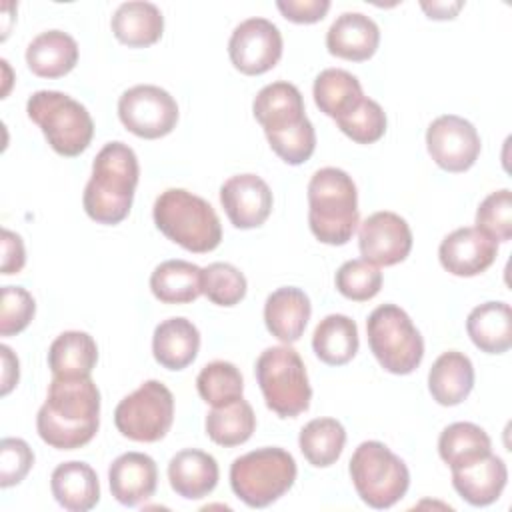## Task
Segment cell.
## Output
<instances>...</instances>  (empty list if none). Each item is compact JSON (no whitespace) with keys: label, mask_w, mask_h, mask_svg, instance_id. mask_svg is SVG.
<instances>
[{"label":"cell","mask_w":512,"mask_h":512,"mask_svg":"<svg viewBox=\"0 0 512 512\" xmlns=\"http://www.w3.org/2000/svg\"><path fill=\"white\" fill-rule=\"evenodd\" d=\"M100 426V390L90 376L52 378L36 416L38 436L56 450L86 446Z\"/></svg>","instance_id":"cell-1"},{"label":"cell","mask_w":512,"mask_h":512,"mask_svg":"<svg viewBox=\"0 0 512 512\" xmlns=\"http://www.w3.org/2000/svg\"><path fill=\"white\" fill-rule=\"evenodd\" d=\"M140 166L134 150L124 142H108L96 154L92 176L84 188L82 204L98 224H120L132 208Z\"/></svg>","instance_id":"cell-2"},{"label":"cell","mask_w":512,"mask_h":512,"mask_svg":"<svg viewBox=\"0 0 512 512\" xmlns=\"http://www.w3.org/2000/svg\"><path fill=\"white\" fill-rule=\"evenodd\" d=\"M308 224L316 240L346 244L358 226V192L352 176L340 168H320L308 182Z\"/></svg>","instance_id":"cell-3"},{"label":"cell","mask_w":512,"mask_h":512,"mask_svg":"<svg viewBox=\"0 0 512 512\" xmlns=\"http://www.w3.org/2000/svg\"><path fill=\"white\" fill-rule=\"evenodd\" d=\"M152 216L156 228L188 252H210L222 240V226L214 208L184 188L164 190L154 202Z\"/></svg>","instance_id":"cell-4"},{"label":"cell","mask_w":512,"mask_h":512,"mask_svg":"<svg viewBox=\"0 0 512 512\" xmlns=\"http://www.w3.org/2000/svg\"><path fill=\"white\" fill-rule=\"evenodd\" d=\"M28 118L40 126L50 148L66 158L82 154L94 136V122L84 104L58 90H38L26 102Z\"/></svg>","instance_id":"cell-5"},{"label":"cell","mask_w":512,"mask_h":512,"mask_svg":"<svg viewBox=\"0 0 512 512\" xmlns=\"http://www.w3.org/2000/svg\"><path fill=\"white\" fill-rule=\"evenodd\" d=\"M296 460L284 448L268 446L238 456L230 466L232 492L250 508H266L284 496L294 480Z\"/></svg>","instance_id":"cell-6"},{"label":"cell","mask_w":512,"mask_h":512,"mask_svg":"<svg viewBox=\"0 0 512 512\" xmlns=\"http://www.w3.org/2000/svg\"><path fill=\"white\" fill-rule=\"evenodd\" d=\"M254 374L266 406L280 418H296L308 410L312 388L306 366L290 344L266 348L256 360Z\"/></svg>","instance_id":"cell-7"},{"label":"cell","mask_w":512,"mask_h":512,"mask_svg":"<svg viewBox=\"0 0 512 512\" xmlns=\"http://www.w3.org/2000/svg\"><path fill=\"white\" fill-rule=\"evenodd\" d=\"M348 470L360 500L376 510L394 506L410 486L404 460L378 440L362 442L354 450Z\"/></svg>","instance_id":"cell-8"},{"label":"cell","mask_w":512,"mask_h":512,"mask_svg":"<svg viewBox=\"0 0 512 512\" xmlns=\"http://www.w3.org/2000/svg\"><path fill=\"white\" fill-rule=\"evenodd\" d=\"M368 346L390 374H410L424 358V340L410 316L396 304H382L366 320Z\"/></svg>","instance_id":"cell-9"},{"label":"cell","mask_w":512,"mask_h":512,"mask_svg":"<svg viewBox=\"0 0 512 512\" xmlns=\"http://www.w3.org/2000/svg\"><path fill=\"white\" fill-rule=\"evenodd\" d=\"M174 422V396L160 380H146L122 398L114 410V424L134 442L162 440Z\"/></svg>","instance_id":"cell-10"},{"label":"cell","mask_w":512,"mask_h":512,"mask_svg":"<svg viewBox=\"0 0 512 512\" xmlns=\"http://www.w3.org/2000/svg\"><path fill=\"white\" fill-rule=\"evenodd\" d=\"M118 116L128 132L138 138L156 140L170 134L178 122V104L160 86L138 84L122 92Z\"/></svg>","instance_id":"cell-11"},{"label":"cell","mask_w":512,"mask_h":512,"mask_svg":"<svg viewBox=\"0 0 512 512\" xmlns=\"http://www.w3.org/2000/svg\"><path fill=\"white\" fill-rule=\"evenodd\" d=\"M228 54L234 68L242 74H264L282 58V34L266 18H248L234 28L228 40Z\"/></svg>","instance_id":"cell-12"},{"label":"cell","mask_w":512,"mask_h":512,"mask_svg":"<svg viewBox=\"0 0 512 512\" xmlns=\"http://www.w3.org/2000/svg\"><path fill=\"white\" fill-rule=\"evenodd\" d=\"M480 136L472 122L456 114H444L430 122L426 148L432 160L446 172H466L480 154Z\"/></svg>","instance_id":"cell-13"},{"label":"cell","mask_w":512,"mask_h":512,"mask_svg":"<svg viewBox=\"0 0 512 512\" xmlns=\"http://www.w3.org/2000/svg\"><path fill=\"white\" fill-rule=\"evenodd\" d=\"M358 248L364 260L376 266H394L412 250V230L396 212H374L358 230Z\"/></svg>","instance_id":"cell-14"},{"label":"cell","mask_w":512,"mask_h":512,"mask_svg":"<svg viewBox=\"0 0 512 512\" xmlns=\"http://www.w3.org/2000/svg\"><path fill=\"white\" fill-rule=\"evenodd\" d=\"M272 190L256 174H236L220 186V204L240 230L262 226L272 212Z\"/></svg>","instance_id":"cell-15"},{"label":"cell","mask_w":512,"mask_h":512,"mask_svg":"<svg viewBox=\"0 0 512 512\" xmlns=\"http://www.w3.org/2000/svg\"><path fill=\"white\" fill-rule=\"evenodd\" d=\"M498 254V242L474 226L450 232L438 248L440 264L446 272L462 278L478 276L488 270Z\"/></svg>","instance_id":"cell-16"},{"label":"cell","mask_w":512,"mask_h":512,"mask_svg":"<svg viewBox=\"0 0 512 512\" xmlns=\"http://www.w3.org/2000/svg\"><path fill=\"white\" fill-rule=\"evenodd\" d=\"M112 496L124 506H138L154 496L158 486L156 462L142 452L120 454L108 468Z\"/></svg>","instance_id":"cell-17"},{"label":"cell","mask_w":512,"mask_h":512,"mask_svg":"<svg viewBox=\"0 0 512 512\" xmlns=\"http://www.w3.org/2000/svg\"><path fill=\"white\" fill-rule=\"evenodd\" d=\"M380 44L378 24L362 12L340 14L326 32V48L332 56L364 62L372 58Z\"/></svg>","instance_id":"cell-18"},{"label":"cell","mask_w":512,"mask_h":512,"mask_svg":"<svg viewBox=\"0 0 512 512\" xmlns=\"http://www.w3.org/2000/svg\"><path fill=\"white\" fill-rule=\"evenodd\" d=\"M508 470L502 458L492 452L452 470L454 490L472 506H490L506 488Z\"/></svg>","instance_id":"cell-19"},{"label":"cell","mask_w":512,"mask_h":512,"mask_svg":"<svg viewBox=\"0 0 512 512\" xmlns=\"http://www.w3.org/2000/svg\"><path fill=\"white\" fill-rule=\"evenodd\" d=\"M312 306L304 290L282 286L274 290L264 304V322L268 332L284 344L300 340L310 320Z\"/></svg>","instance_id":"cell-20"},{"label":"cell","mask_w":512,"mask_h":512,"mask_svg":"<svg viewBox=\"0 0 512 512\" xmlns=\"http://www.w3.org/2000/svg\"><path fill=\"white\" fill-rule=\"evenodd\" d=\"M218 462L212 454L186 448L176 452L168 462V480L172 490L186 500L208 496L218 484Z\"/></svg>","instance_id":"cell-21"},{"label":"cell","mask_w":512,"mask_h":512,"mask_svg":"<svg viewBox=\"0 0 512 512\" xmlns=\"http://www.w3.org/2000/svg\"><path fill=\"white\" fill-rule=\"evenodd\" d=\"M254 118L264 128V134L282 132L304 118V100L300 90L290 82H272L264 86L252 102Z\"/></svg>","instance_id":"cell-22"},{"label":"cell","mask_w":512,"mask_h":512,"mask_svg":"<svg viewBox=\"0 0 512 512\" xmlns=\"http://www.w3.org/2000/svg\"><path fill=\"white\" fill-rule=\"evenodd\" d=\"M50 490L56 502L70 512H88L100 500V482L94 468L80 460L62 462L50 476Z\"/></svg>","instance_id":"cell-23"},{"label":"cell","mask_w":512,"mask_h":512,"mask_svg":"<svg viewBox=\"0 0 512 512\" xmlns=\"http://www.w3.org/2000/svg\"><path fill=\"white\" fill-rule=\"evenodd\" d=\"M198 350H200V332L190 320L176 316V318L162 320L154 328L152 354L162 368L184 370L196 360Z\"/></svg>","instance_id":"cell-24"},{"label":"cell","mask_w":512,"mask_h":512,"mask_svg":"<svg viewBox=\"0 0 512 512\" xmlns=\"http://www.w3.org/2000/svg\"><path fill=\"white\" fill-rule=\"evenodd\" d=\"M474 388V366L458 350L440 354L428 372V390L440 406H456L468 398Z\"/></svg>","instance_id":"cell-25"},{"label":"cell","mask_w":512,"mask_h":512,"mask_svg":"<svg viewBox=\"0 0 512 512\" xmlns=\"http://www.w3.org/2000/svg\"><path fill=\"white\" fill-rule=\"evenodd\" d=\"M110 26L118 42L128 48H146L162 38L164 16L156 4L134 0L116 8Z\"/></svg>","instance_id":"cell-26"},{"label":"cell","mask_w":512,"mask_h":512,"mask_svg":"<svg viewBox=\"0 0 512 512\" xmlns=\"http://www.w3.org/2000/svg\"><path fill=\"white\" fill-rule=\"evenodd\" d=\"M76 62L78 44L62 30L42 32L26 48V64L40 78L66 76Z\"/></svg>","instance_id":"cell-27"},{"label":"cell","mask_w":512,"mask_h":512,"mask_svg":"<svg viewBox=\"0 0 512 512\" xmlns=\"http://www.w3.org/2000/svg\"><path fill=\"white\" fill-rule=\"evenodd\" d=\"M466 332L486 354H504L512 346V310L506 302H484L466 318Z\"/></svg>","instance_id":"cell-28"},{"label":"cell","mask_w":512,"mask_h":512,"mask_svg":"<svg viewBox=\"0 0 512 512\" xmlns=\"http://www.w3.org/2000/svg\"><path fill=\"white\" fill-rule=\"evenodd\" d=\"M98 360V346L88 332L68 330L56 336L48 350V368L54 378L90 376Z\"/></svg>","instance_id":"cell-29"},{"label":"cell","mask_w":512,"mask_h":512,"mask_svg":"<svg viewBox=\"0 0 512 512\" xmlns=\"http://www.w3.org/2000/svg\"><path fill=\"white\" fill-rule=\"evenodd\" d=\"M150 290L162 304H188L202 294V268L186 260H166L150 276Z\"/></svg>","instance_id":"cell-30"},{"label":"cell","mask_w":512,"mask_h":512,"mask_svg":"<svg viewBox=\"0 0 512 512\" xmlns=\"http://www.w3.org/2000/svg\"><path fill=\"white\" fill-rule=\"evenodd\" d=\"M358 326L344 314H328L312 334L314 354L328 366H342L358 352Z\"/></svg>","instance_id":"cell-31"},{"label":"cell","mask_w":512,"mask_h":512,"mask_svg":"<svg viewBox=\"0 0 512 512\" xmlns=\"http://www.w3.org/2000/svg\"><path fill=\"white\" fill-rule=\"evenodd\" d=\"M314 102L330 118H340L350 112L362 98V86L354 74L342 68H326L314 80Z\"/></svg>","instance_id":"cell-32"},{"label":"cell","mask_w":512,"mask_h":512,"mask_svg":"<svg viewBox=\"0 0 512 512\" xmlns=\"http://www.w3.org/2000/svg\"><path fill=\"white\" fill-rule=\"evenodd\" d=\"M256 428L252 406L240 396L224 406H216L206 416L208 438L224 448L244 444Z\"/></svg>","instance_id":"cell-33"},{"label":"cell","mask_w":512,"mask_h":512,"mask_svg":"<svg viewBox=\"0 0 512 512\" xmlns=\"http://www.w3.org/2000/svg\"><path fill=\"white\" fill-rule=\"evenodd\" d=\"M490 448V436L472 422H454L446 426L438 438V454L450 470L490 454Z\"/></svg>","instance_id":"cell-34"},{"label":"cell","mask_w":512,"mask_h":512,"mask_svg":"<svg viewBox=\"0 0 512 512\" xmlns=\"http://www.w3.org/2000/svg\"><path fill=\"white\" fill-rule=\"evenodd\" d=\"M298 444L312 466L328 468L344 450L346 430L336 418H314L300 430Z\"/></svg>","instance_id":"cell-35"},{"label":"cell","mask_w":512,"mask_h":512,"mask_svg":"<svg viewBox=\"0 0 512 512\" xmlns=\"http://www.w3.org/2000/svg\"><path fill=\"white\" fill-rule=\"evenodd\" d=\"M196 388L200 398L216 408L242 396L244 378L232 362L214 360L200 370L196 378Z\"/></svg>","instance_id":"cell-36"},{"label":"cell","mask_w":512,"mask_h":512,"mask_svg":"<svg viewBox=\"0 0 512 512\" xmlns=\"http://www.w3.org/2000/svg\"><path fill=\"white\" fill-rule=\"evenodd\" d=\"M246 276L228 262H212L202 268V294L218 306H236L246 296Z\"/></svg>","instance_id":"cell-37"},{"label":"cell","mask_w":512,"mask_h":512,"mask_svg":"<svg viewBox=\"0 0 512 512\" xmlns=\"http://www.w3.org/2000/svg\"><path fill=\"white\" fill-rule=\"evenodd\" d=\"M338 128L358 144H374L386 132V114L372 98H362L350 112L336 118Z\"/></svg>","instance_id":"cell-38"},{"label":"cell","mask_w":512,"mask_h":512,"mask_svg":"<svg viewBox=\"0 0 512 512\" xmlns=\"http://www.w3.org/2000/svg\"><path fill=\"white\" fill-rule=\"evenodd\" d=\"M336 290L354 302H366L374 298L382 288V272L376 264L356 258L344 262L336 272Z\"/></svg>","instance_id":"cell-39"},{"label":"cell","mask_w":512,"mask_h":512,"mask_svg":"<svg viewBox=\"0 0 512 512\" xmlns=\"http://www.w3.org/2000/svg\"><path fill=\"white\" fill-rule=\"evenodd\" d=\"M494 242L512 238V192L508 188L488 194L476 210V226Z\"/></svg>","instance_id":"cell-40"},{"label":"cell","mask_w":512,"mask_h":512,"mask_svg":"<svg viewBox=\"0 0 512 512\" xmlns=\"http://www.w3.org/2000/svg\"><path fill=\"white\" fill-rule=\"evenodd\" d=\"M266 138L270 148L276 152V156L292 166L306 162L316 148V132L308 118H304L300 124L288 130L270 132L266 134Z\"/></svg>","instance_id":"cell-41"},{"label":"cell","mask_w":512,"mask_h":512,"mask_svg":"<svg viewBox=\"0 0 512 512\" xmlns=\"http://www.w3.org/2000/svg\"><path fill=\"white\" fill-rule=\"evenodd\" d=\"M0 298V336L20 334L36 314L32 294L22 286H2Z\"/></svg>","instance_id":"cell-42"},{"label":"cell","mask_w":512,"mask_h":512,"mask_svg":"<svg viewBox=\"0 0 512 512\" xmlns=\"http://www.w3.org/2000/svg\"><path fill=\"white\" fill-rule=\"evenodd\" d=\"M34 464V452L22 438H2L0 442V486L20 484Z\"/></svg>","instance_id":"cell-43"},{"label":"cell","mask_w":512,"mask_h":512,"mask_svg":"<svg viewBox=\"0 0 512 512\" xmlns=\"http://www.w3.org/2000/svg\"><path fill=\"white\" fill-rule=\"evenodd\" d=\"M276 8L282 16L296 24H314L330 10L328 0H278Z\"/></svg>","instance_id":"cell-44"},{"label":"cell","mask_w":512,"mask_h":512,"mask_svg":"<svg viewBox=\"0 0 512 512\" xmlns=\"http://www.w3.org/2000/svg\"><path fill=\"white\" fill-rule=\"evenodd\" d=\"M26 264V252H24V242L22 238L4 228L2 230V274L12 276L18 274Z\"/></svg>","instance_id":"cell-45"},{"label":"cell","mask_w":512,"mask_h":512,"mask_svg":"<svg viewBox=\"0 0 512 512\" xmlns=\"http://www.w3.org/2000/svg\"><path fill=\"white\" fill-rule=\"evenodd\" d=\"M0 354H2V390H0V394L8 396L12 392V388L18 384V376H20L18 358L14 356L12 348L6 344L0 346Z\"/></svg>","instance_id":"cell-46"},{"label":"cell","mask_w":512,"mask_h":512,"mask_svg":"<svg viewBox=\"0 0 512 512\" xmlns=\"http://www.w3.org/2000/svg\"><path fill=\"white\" fill-rule=\"evenodd\" d=\"M420 6L432 20H452L460 12L464 2H432V4L422 2Z\"/></svg>","instance_id":"cell-47"}]
</instances>
